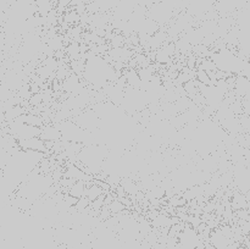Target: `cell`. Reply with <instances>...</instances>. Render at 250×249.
Returning <instances> with one entry per match:
<instances>
[{"mask_svg":"<svg viewBox=\"0 0 250 249\" xmlns=\"http://www.w3.org/2000/svg\"><path fill=\"white\" fill-rule=\"evenodd\" d=\"M19 146L22 150H32V151H39V153H45L46 145L45 141L41 138V137H34V138L29 139H21L17 141Z\"/></svg>","mask_w":250,"mask_h":249,"instance_id":"obj_1","label":"cell"},{"mask_svg":"<svg viewBox=\"0 0 250 249\" xmlns=\"http://www.w3.org/2000/svg\"><path fill=\"white\" fill-rule=\"evenodd\" d=\"M41 138L43 139V141H59V139L61 138V132L59 131V128H56V127L46 126L44 127V128H42Z\"/></svg>","mask_w":250,"mask_h":249,"instance_id":"obj_2","label":"cell"},{"mask_svg":"<svg viewBox=\"0 0 250 249\" xmlns=\"http://www.w3.org/2000/svg\"><path fill=\"white\" fill-rule=\"evenodd\" d=\"M85 190H87V182H84V181H77V182L68 189V194L80 199V198L84 197Z\"/></svg>","mask_w":250,"mask_h":249,"instance_id":"obj_3","label":"cell"},{"mask_svg":"<svg viewBox=\"0 0 250 249\" xmlns=\"http://www.w3.org/2000/svg\"><path fill=\"white\" fill-rule=\"evenodd\" d=\"M102 194H104V190H103L102 187L95 185V183L88 186L87 190H85V197H87L90 202H94V200L98 199Z\"/></svg>","mask_w":250,"mask_h":249,"instance_id":"obj_4","label":"cell"},{"mask_svg":"<svg viewBox=\"0 0 250 249\" xmlns=\"http://www.w3.org/2000/svg\"><path fill=\"white\" fill-rule=\"evenodd\" d=\"M109 208H110V211H111V214L112 215H117V214H121V212H124L125 210L127 209L126 208V205L124 204V203H121L120 202L119 199H115L114 202L111 203V204L109 205Z\"/></svg>","mask_w":250,"mask_h":249,"instance_id":"obj_5","label":"cell"},{"mask_svg":"<svg viewBox=\"0 0 250 249\" xmlns=\"http://www.w3.org/2000/svg\"><path fill=\"white\" fill-rule=\"evenodd\" d=\"M109 44L112 48H122V46H126L125 45V44H126V39H125V37L122 36V34H115Z\"/></svg>","mask_w":250,"mask_h":249,"instance_id":"obj_6","label":"cell"},{"mask_svg":"<svg viewBox=\"0 0 250 249\" xmlns=\"http://www.w3.org/2000/svg\"><path fill=\"white\" fill-rule=\"evenodd\" d=\"M197 80L199 81L200 83H203V84L212 85L211 78H210V76L208 75L207 71H204V70H198V73H197Z\"/></svg>","mask_w":250,"mask_h":249,"instance_id":"obj_7","label":"cell"},{"mask_svg":"<svg viewBox=\"0 0 250 249\" xmlns=\"http://www.w3.org/2000/svg\"><path fill=\"white\" fill-rule=\"evenodd\" d=\"M42 102H43V95L39 94V93L34 94L33 97H31V99H29V103H31L33 106H37V105H39V103Z\"/></svg>","mask_w":250,"mask_h":249,"instance_id":"obj_8","label":"cell"}]
</instances>
